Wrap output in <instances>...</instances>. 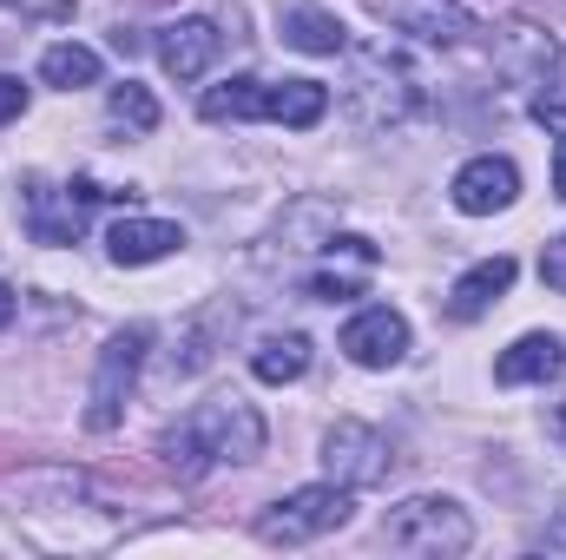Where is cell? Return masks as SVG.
I'll list each match as a JSON object with an SVG mask.
<instances>
[{
    "label": "cell",
    "instance_id": "5",
    "mask_svg": "<svg viewBox=\"0 0 566 560\" xmlns=\"http://www.w3.org/2000/svg\"><path fill=\"white\" fill-rule=\"evenodd\" d=\"M349 488L343 481H316V488H296V495H283L271 501L264 515H258V541L264 548H310V541H323V535H336L343 521H349Z\"/></svg>",
    "mask_w": 566,
    "mask_h": 560
},
{
    "label": "cell",
    "instance_id": "14",
    "mask_svg": "<svg viewBox=\"0 0 566 560\" xmlns=\"http://www.w3.org/2000/svg\"><path fill=\"white\" fill-rule=\"evenodd\" d=\"M514 271H521L514 258H481L474 271H461V278H454V290H448V317H454V323L488 317V310L514 290Z\"/></svg>",
    "mask_w": 566,
    "mask_h": 560
},
{
    "label": "cell",
    "instance_id": "17",
    "mask_svg": "<svg viewBox=\"0 0 566 560\" xmlns=\"http://www.w3.org/2000/svg\"><path fill=\"white\" fill-rule=\"evenodd\" d=\"M264 100H271V80H251V73H238V80L211 86V93L198 100V113H205L211 126H224V120H264Z\"/></svg>",
    "mask_w": 566,
    "mask_h": 560
},
{
    "label": "cell",
    "instance_id": "15",
    "mask_svg": "<svg viewBox=\"0 0 566 560\" xmlns=\"http://www.w3.org/2000/svg\"><path fill=\"white\" fill-rule=\"evenodd\" d=\"M560 370H566V343L560 336H547V330L521 336V343L501 350V363H494V376H501L507 390H521V383H554Z\"/></svg>",
    "mask_w": 566,
    "mask_h": 560
},
{
    "label": "cell",
    "instance_id": "16",
    "mask_svg": "<svg viewBox=\"0 0 566 560\" xmlns=\"http://www.w3.org/2000/svg\"><path fill=\"white\" fill-rule=\"evenodd\" d=\"M323 113H329V86H323V80H271L264 120H277L290 133H310Z\"/></svg>",
    "mask_w": 566,
    "mask_h": 560
},
{
    "label": "cell",
    "instance_id": "3",
    "mask_svg": "<svg viewBox=\"0 0 566 560\" xmlns=\"http://www.w3.org/2000/svg\"><path fill=\"white\" fill-rule=\"evenodd\" d=\"M382 541H389V554L454 560V554H468V548H474V521H468V508H461V501H448V495H409V501H396V508H389Z\"/></svg>",
    "mask_w": 566,
    "mask_h": 560
},
{
    "label": "cell",
    "instance_id": "11",
    "mask_svg": "<svg viewBox=\"0 0 566 560\" xmlns=\"http://www.w3.org/2000/svg\"><path fill=\"white\" fill-rule=\"evenodd\" d=\"M218 46H224V33H218L211 20H171V27H158V66H165L178 86L205 80L211 60H218Z\"/></svg>",
    "mask_w": 566,
    "mask_h": 560
},
{
    "label": "cell",
    "instance_id": "26",
    "mask_svg": "<svg viewBox=\"0 0 566 560\" xmlns=\"http://www.w3.org/2000/svg\"><path fill=\"white\" fill-rule=\"evenodd\" d=\"M554 198H566V133L554 139Z\"/></svg>",
    "mask_w": 566,
    "mask_h": 560
},
{
    "label": "cell",
    "instance_id": "10",
    "mask_svg": "<svg viewBox=\"0 0 566 560\" xmlns=\"http://www.w3.org/2000/svg\"><path fill=\"white\" fill-rule=\"evenodd\" d=\"M396 33H416L428 46H468L481 27H474V13L461 7V0H369Z\"/></svg>",
    "mask_w": 566,
    "mask_h": 560
},
{
    "label": "cell",
    "instance_id": "24",
    "mask_svg": "<svg viewBox=\"0 0 566 560\" xmlns=\"http://www.w3.org/2000/svg\"><path fill=\"white\" fill-rule=\"evenodd\" d=\"M20 113H27V86H20L13 73H0V126H7V120H20Z\"/></svg>",
    "mask_w": 566,
    "mask_h": 560
},
{
    "label": "cell",
    "instance_id": "29",
    "mask_svg": "<svg viewBox=\"0 0 566 560\" xmlns=\"http://www.w3.org/2000/svg\"><path fill=\"white\" fill-rule=\"evenodd\" d=\"M0 7H40V0H0Z\"/></svg>",
    "mask_w": 566,
    "mask_h": 560
},
{
    "label": "cell",
    "instance_id": "6",
    "mask_svg": "<svg viewBox=\"0 0 566 560\" xmlns=\"http://www.w3.org/2000/svg\"><path fill=\"white\" fill-rule=\"evenodd\" d=\"M145 350H151V330H145V323L119 330V336L99 350V370H93V390H86V428H93V435H106V428L126 422V403H133L139 370H145Z\"/></svg>",
    "mask_w": 566,
    "mask_h": 560
},
{
    "label": "cell",
    "instance_id": "2",
    "mask_svg": "<svg viewBox=\"0 0 566 560\" xmlns=\"http://www.w3.org/2000/svg\"><path fill=\"white\" fill-rule=\"evenodd\" d=\"M343 60H349L343 106H349L356 126L382 133V126H402L416 113V73H409L402 53H389V46H343Z\"/></svg>",
    "mask_w": 566,
    "mask_h": 560
},
{
    "label": "cell",
    "instance_id": "13",
    "mask_svg": "<svg viewBox=\"0 0 566 560\" xmlns=\"http://www.w3.org/2000/svg\"><path fill=\"white\" fill-rule=\"evenodd\" d=\"M106 251H113V265L139 271V265H158V258L185 251V225H171V218H119L106 231Z\"/></svg>",
    "mask_w": 566,
    "mask_h": 560
},
{
    "label": "cell",
    "instance_id": "7",
    "mask_svg": "<svg viewBox=\"0 0 566 560\" xmlns=\"http://www.w3.org/2000/svg\"><path fill=\"white\" fill-rule=\"evenodd\" d=\"M323 468H329V481H343L349 495H356V488H376V481H389V442H382L369 422H336V428L323 435Z\"/></svg>",
    "mask_w": 566,
    "mask_h": 560
},
{
    "label": "cell",
    "instance_id": "9",
    "mask_svg": "<svg viewBox=\"0 0 566 560\" xmlns=\"http://www.w3.org/2000/svg\"><path fill=\"white\" fill-rule=\"evenodd\" d=\"M448 198H454L461 218H494V211H507V205L521 198V172H514V158L481 152V158H468V165L454 172Z\"/></svg>",
    "mask_w": 566,
    "mask_h": 560
},
{
    "label": "cell",
    "instance_id": "8",
    "mask_svg": "<svg viewBox=\"0 0 566 560\" xmlns=\"http://www.w3.org/2000/svg\"><path fill=\"white\" fill-rule=\"evenodd\" d=\"M343 356L356 370H396L409 356V317L389 310V303H369L343 323Z\"/></svg>",
    "mask_w": 566,
    "mask_h": 560
},
{
    "label": "cell",
    "instance_id": "22",
    "mask_svg": "<svg viewBox=\"0 0 566 560\" xmlns=\"http://www.w3.org/2000/svg\"><path fill=\"white\" fill-rule=\"evenodd\" d=\"M106 113H113V126H119V133H133V139H145V133L158 126V100L145 93L139 80H126V86H113V100H106Z\"/></svg>",
    "mask_w": 566,
    "mask_h": 560
},
{
    "label": "cell",
    "instance_id": "23",
    "mask_svg": "<svg viewBox=\"0 0 566 560\" xmlns=\"http://www.w3.org/2000/svg\"><path fill=\"white\" fill-rule=\"evenodd\" d=\"M534 120L554 126V133H566V60L547 66V80H541V93H534Z\"/></svg>",
    "mask_w": 566,
    "mask_h": 560
},
{
    "label": "cell",
    "instance_id": "25",
    "mask_svg": "<svg viewBox=\"0 0 566 560\" xmlns=\"http://www.w3.org/2000/svg\"><path fill=\"white\" fill-rule=\"evenodd\" d=\"M541 278H547V283L566 297V238H554V245H547V258H541Z\"/></svg>",
    "mask_w": 566,
    "mask_h": 560
},
{
    "label": "cell",
    "instance_id": "19",
    "mask_svg": "<svg viewBox=\"0 0 566 560\" xmlns=\"http://www.w3.org/2000/svg\"><path fill=\"white\" fill-rule=\"evenodd\" d=\"M40 80L60 86V93H80V86H99V53L80 46V40H60L40 53Z\"/></svg>",
    "mask_w": 566,
    "mask_h": 560
},
{
    "label": "cell",
    "instance_id": "28",
    "mask_svg": "<svg viewBox=\"0 0 566 560\" xmlns=\"http://www.w3.org/2000/svg\"><path fill=\"white\" fill-rule=\"evenodd\" d=\"M554 435H560V448H566V403L554 409Z\"/></svg>",
    "mask_w": 566,
    "mask_h": 560
},
{
    "label": "cell",
    "instance_id": "4",
    "mask_svg": "<svg viewBox=\"0 0 566 560\" xmlns=\"http://www.w3.org/2000/svg\"><path fill=\"white\" fill-rule=\"evenodd\" d=\"M106 198H133V191H106V185H93V178H66V185L27 178V185H20V218H27L33 245H80L86 211L106 205Z\"/></svg>",
    "mask_w": 566,
    "mask_h": 560
},
{
    "label": "cell",
    "instance_id": "12",
    "mask_svg": "<svg viewBox=\"0 0 566 560\" xmlns=\"http://www.w3.org/2000/svg\"><path fill=\"white\" fill-rule=\"evenodd\" d=\"M376 271V245L369 238H329L323 245V271H310V297L323 303H343V297H363V283Z\"/></svg>",
    "mask_w": 566,
    "mask_h": 560
},
{
    "label": "cell",
    "instance_id": "18",
    "mask_svg": "<svg viewBox=\"0 0 566 560\" xmlns=\"http://www.w3.org/2000/svg\"><path fill=\"white\" fill-rule=\"evenodd\" d=\"M310 370V336L303 330H283V336H264L251 350V376L258 383H296Z\"/></svg>",
    "mask_w": 566,
    "mask_h": 560
},
{
    "label": "cell",
    "instance_id": "27",
    "mask_svg": "<svg viewBox=\"0 0 566 560\" xmlns=\"http://www.w3.org/2000/svg\"><path fill=\"white\" fill-rule=\"evenodd\" d=\"M7 323H13V290L0 283V330H7Z\"/></svg>",
    "mask_w": 566,
    "mask_h": 560
},
{
    "label": "cell",
    "instance_id": "20",
    "mask_svg": "<svg viewBox=\"0 0 566 560\" xmlns=\"http://www.w3.org/2000/svg\"><path fill=\"white\" fill-rule=\"evenodd\" d=\"M231 323H238V310H231V303H211V310H198V317L185 323V356H178L171 370H178V376H198V370L218 356V336H224Z\"/></svg>",
    "mask_w": 566,
    "mask_h": 560
},
{
    "label": "cell",
    "instance_id": "1",
    "mask_svg": "<svg viewBox=\"0 0 566 560\" xmlns=\"http://www.w3.org/2000/svg\"><path fill=\"white\" fill-rule=\"evenodd\" d=\"M158 455L178 481H205L224 462H258L264 455V416L244 396H211L158 435Z\"/></svg>",
    "mask_w": 566,
    "mask_h": 560
},
{
    "label": "cell",
    "instance_id": "21",
    "mask_svg": "<svg viewBox=\"0 0 566 560\" xmlns=\"http://www.w3.org/2000/svg\"><path fill=\"white\" fill-rule=\"evenodd\" d=\"M283 40H290L296 53H343V46H349L343 20H336V13H323V7H296V13L283 20Z\"/></svg>",
    "mask_w": 566,
    "mask_h": 560
}]
</instances>
